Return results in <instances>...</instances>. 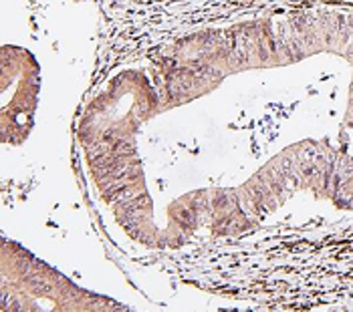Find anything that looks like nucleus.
Listing matches in <instances>:
<instances>
[{"mask_svg": "<svg viewBox=\"0 0 353 312\" xmlns=\"http://www.w3.org/2000/svg\"><path fill=\"white\" fill-rule=\"evenodd\" d=\"M2 264L12 268V287L2 284V296L14 294L17 300L28 292L34 294L25 311H108L113 304L105 298L85 294L19 246H12V258L4 250Z\"/></svg>", "mask_w": 353, "mask_h": 312, "instance_id": "1", "label": "nucleus"}]
</instances>
